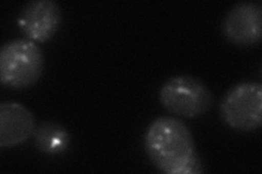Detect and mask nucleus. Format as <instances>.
I'll return each instance as SVG.
<instances>
[{"mask_svg": "<svg viewBox=\"0 0 262 174\" xmlns=\"http://www.w3.org/2000/svg\"><path fill=\"white\" fill-rule=\"evenodd\" d=\"M144 148L151 162L166 174L202 172L190 130L180 120L163 115L146 129Z\"/></svg>", "mask_w": 262, "mask_h": 174, "instance_id": "1", "label": "nucleus"}, {"mask_svg": "<svg viewBox=\"0 0 262 174\" xmlns=\"http://www.w3.org/2000/svg\"><path fill=\"white\" fill-rule=\"evenodd\" d=\"M44 55L28 38L7 41L0 49V81L14 89H24L39 80L44 71Z\"/></svg>", "mask_w": 262, "mask_h": 174, "instance_id": "2", "label": "nucleus"}, {"mask_svg": "<svg viewBox=\"0 0 262 174\" xmlns=\"http://www.w3.org/2000/svg\"><path fill=\"white\" fill-rule=\"evenodd\" d=\"M222 120L239 132H252L262 124V85L260 82L237 83L224 94L220 104Z\"/></svg>", "mask_w": 262, "mask_h": 174, "instance_id": "3", "label": "nucleus"}, {"mask_svg": "<svg viewBox=\"0 0 262 174\" xmlns=\"http://www.w3.org/2000/svg\"><path fill=\"white\" fill-rule=\"evenodd\" d=\"M160 102L170 113L184 118H195L211 109L214 97L200 79L192 76H176L163 84Z\"/></svg>", "mask_w": 262, "mask_h": 174, "instance_id": "4", "label": "nucleus"}, {"mask_svg": "<svg viewBox=\"0 0 262 174\" xmlns=\"http://www.w3.org/2000/svg\"><path fill=\"white\" fill-rule=\"evenodd\" d=\"M224 37L232 44L249 47L262 37V5L257 2H242L233 6L222 23Z\"/></svg>", "mask_w": 262, "mask_h": 174, "instance_id": "5", "label": "nucleus"}, {"mask_svg": "<svg viewBox=\"0 0 262 174\" xmlns=\"http://www.w3.org/2000/svg\"><path fill=\"white\" fill-rule=\"evenodd\" d=\"M61 21V9L55 0H31L22 8L18 27L28 39L44 43L55 35Z\"/></svg>", "mask_w": 262, "mask_h": 174, "instance_id": "6", "label": "nucleus"}, {"mask_svg": "<svg viewBox=\"0 0 262 174\" xmlns=\"http://www.w3.org/2000/svg\"><path fill=\"white\" fill-rule=\"evenodd\" d=\"M35 128L34 114L26 106L12 101L0 104V148L27 142Z\"/></svg>", "mask_w": 262, "mask_h": 174, "instance_id": "7", "label": "nucleus"}, {"mask_svg": "<svg viewBox=\"0 0 262 174\" xmlns=\"http://www.w3.org/2000/svg\"><path fill=\"white\" fill-rule=\"evenodd\" d=\"M32 136L37 151L46 155L62 154L71 143L68 130L54 121H44L38 124Z\"/></svg>", "mask_w": 262, "mask_h": 174, "instance_id": "8", "label": "nucleus"}]
</instances>
